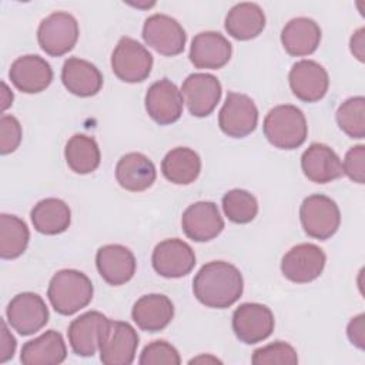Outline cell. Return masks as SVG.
Wrapping results in <instances>:
<instances>
[{"instance_id":"cell-1","label":"cell","mask_w":365,"mask_h":365,"mask_svg":"<svg viewBox=\"0 0 365 365\" xmlns=\"http://www.w3.org/2000/svg\"><path fill=\"white\" fill-rule=\"evenodd\" d=\"M244 279L240 269L225 261L204 264L192 279L195 298L208 308H228L242 295Z\"/></svg>"},{"instance_id":"cell-2","label":"cell","mask_w":365,"mask_h":365,"mask_svg":"<svg viewBox=\"0 0 365 365\" xmlns=\"http://www.w3.org/2000/svg\"><path fill=\"white\" fill-rule=\"evenodd\" d=\"M93 292L91 279L84 272L60 269L50 279L47 297L56 312L73 315L91 302Z\"/></svg>"},{"instance_id":"cell-3","label":"cell","mask_w":365,"mask_h":365,"mask_svg":"<svg viewBox=\"0 0 365 365\" xmlns=\"http://www.w3.org/2000/svg\"><path fill=\"white\" fill-rule=\"evenodd\" d=\"M264 135L279 150L301 147L308 135V125L304 113L291 104L271 108L264 118Z\"/></svg>"},{"instance_id":"cell-4","label":"cell","mask_w":365,"mask_h":365,"mask_svg":"<svg viewBox=\"0 0 365 365\" xmlns=\"http://www.w3.org/2000/svg\"><path fill=\"white\" fill-rule=\"evenodd\" d=\"M299 220L308 237L325 241L338 231L341 212L332 198L324 194H312L304 198L299 207Z\"/></svg>"},{"instance_id":"cell-5","label":"cell","mask_w":365,"mask_h":365,"mask_svg":"<svg viewBox=\"0 0 365 365\" xmlns=\"http://www.w3.org/2000/svg\"><path fill=\"white\" fill-rule=\"evenodd\" d=\"M78 40V23L66 11H54L41 20L37 29V41L41 50L60 57L67 54Z\"/></svg>"},{"instance_id":"cell-6","label":"cell","mask_w":365,"mask_h":365,"mask_svg":"<svg viewBox=\"0 0 365 365\" xmlns=\"http://www.w3.org/2000/svg\"><path fill=\"white\" fill-rule=\"evenodd\" d=\"M137 331L124 321H108L100 344V361L104 365H130L133 364L138 346Z\"/></svg>"},{"instance_id":"cell-7","label":"cell","mask_w":365,"mask_h":365,"mask_svg":"<svg viewBox=\"0 0 365 365\" xmlns=\"http://www.w3.org/2000/svg\"><path fill=\"white\" fill-rule=\"evenodd\" d=\"M113 73L124 83L144 81L153 68L151 53L131 37H121L111 54Z\"/></svg>"},{"instance_id":"cell-8","label":"cell","mask_w":365,"mask_h":365,"mask_svg":"<svg viewBox=\"0 0 365 365\" xmlns=\"http://www.w3.org/2000/svg\"><path fill=\"white\" fill-rule=\"evenodd\" d=\"M258 124V108L247 94L228 91L218 114V125L224 134L242 138L251 134Z\"/></svg>"},{"instance_id":"cell-9","label":"cell","mask_w":365,"mask_h":365,"mask_svg":"<svg viewBox=\"0 0 365 365\" xmlns=\"http://www.w3.org/2000/svg\"><path fill=\"white\" fill-rule=\"evenodd\" d=\"M6 317L14 331L27 336L36 334L48 322V308L38 294L20 292L9 302Z\"/></svg>"},{"instance_id":"cell-10","label":"cell","mask_w":365,"mask_h":365,"mask_svg":"<svg viewBox=\"0 0 365 365\" xmlns=\"http://www.w3.org/2000/svg\"><path fill=\"white\" fill-rule=\"evenodd\" d=\"M327 262V255L315 244L302 242L292 247L281 261L282 275L297 284H307L317 279Z\"/></svg>"},{"instance_id":"cell-11","label":"cell","mask_w":365,"mask_h":365,"mask_svg":"<svg viewBox=\"0 0 365 365\" xmlns=\"http://www.w3.org/2000/svg\"><path fill=\"white\" fill-rule=\"evenodd\" d=\"M275 327L272 311L258 302L241 304L232 314V331L244 344H258L267 339Z\"/></svg>"},{"instance_id":"cell-12","label":"cell","mask_w":365,"mask_h":365,"mask_svg":"<svg viewBox=\"0 0 365 365\" xmlns=\"http://www.w3.org/2000/svg\"><path fill=\"white\" fill-rule=\"evenodd\" d=\"M144 41L163 56H177L182 53L187 34L182 26L171 16L155 13L143 26Z\"/></svg>"},{"instance_id":"cell-13","label":"cell","mask_w":365,"mask_h":365,"mask_svg":"<svg viewBox=\"0 0 365 365\" xmlns=\"http://www.w3.org/2000/svg\"><path fill=\"white\" fill-rule=\"evenodd\" d=\"M220 80L208 73L190 74L181 87L182 100L194 117L210 115L221 98Z\"/></svg>"},{"instance_id":"cell-14","label":"cell","mask_w":365,"mask_h":365,"mask_svg":"<svg viewBox=\"0 0 365 365\" xmlns=\"http://www.w3.org/2000/svg\"><path fill=\"white\" fill-rule=\"evenodd\" d=\"M151 262L158 275L164 278H181L192 271L195 254L185 241L170 238L155 245Z\"/></svg>"},{"instance_id":"cell-15","label":"cell","mask_w":365,"mask_h":365,"mask_svg":"<svg viewBox=\"0 0 365 365\" xmlns=\"http://www.w3.org/2000/svg\"><path fill=\"white\" fill-rule=\"evenodd\" d=\"M292 94L305 103H317L328 91L329 77L327 70L314 60L297 61L288 74Z\"/></svg>"},{"instance_id":"cell-16","label":"cell","mask_w":365,"mask_h":365,"mask_svg":"<svg viewBox=\"0 0 365 365\" xmlns=\"http://www.w3.org/2000/svg\"><path fill=\"white\" fill-rule=\"evenodd\" d=\"M184 234L195 241H211L224 230V220L218 207L211 201H197L185 208L181 217Z\"/></svg>"},{"instance_id":"cell-17","label":"cell","mask_w":365,"mask_h":365,"mask_svg":"<svg viewBox=\"0 0 365 365\" xmlns=\"http://www.w3.org/2000/svg\"><path fill=\"white\" fill-rule=\"evenodd\" d=\"M182 103L181 91L168 78L153 83L145 93V110L160 125L175 123L182 114Z\"/></svg>"},{"instance_id":"cell-18","label":"cell","mask_w":365,"mask_h":365,"mask_svg":"<svg viewBox=\"0 0 365 365\" xmlns=\"http://www.w3.org/2000/svg\"><path fill=\"white\" fill-rule=\"evenodd\" d=\"M14 87L26 94H36L46 90L53 81V68L43 57L26 54L16 58L9 70Z\"/></svg>"},{"instance_id":"cell-19","label":"cell","mask_w":365,"mask_h":365,"mask_svg":"<svg viewBox=\"0 0 365 365\" xmlns=\"http://www.w3.org/2000/svg\"><path fill=\"white\" fill-rule=\"evenodd\" d=\"M96 265L98 274L107 284L118 287L134 277L137 262L134 254L127 247L108 244L97 251Z\"/></svg>"},{"instance_id":"cell-20","label":"cell","mask_w":365,"mask_h":365,"mask_svg":"<svg viewBox=\"0 0 365 365\" xmlns=\"http://www.w3.org/2000/svg\"><path fill=\"white\" fill-rule=\"evenodd\" d=\"M108 321L110 319L98 311H88L73 319L67 329L73 352L78 356H93L98 349L101 334Z\"/></svg>"},{"instance_id":"cell-21","label":"cell","mask_w":365,"mask_h":365,"mask_svg":"<svg viewBox=\"0 0 365 365\" xmlns=\"http://www.w3.org/2000/svg\"><path fill=\"white\" fill-rule=\"evenodd\" d=\"M304 175L317 184H327L344 175L338 154L322 143H312L301 155Z\"/></svg>"},{"instance_id":"cell-22","label":"cell","mask_w":365,"mask_h":365,"mask_svg":"<svg viewBox=\"0 0 365 365\" xmlns=\"http://www.w3.org/2000/svg\"><path fill=\"white\" fill-rule=\"evenodd\" d=\"M231 54V43L217 31L198 33L190 47V60L197 68L218 70L230 61Z\"/></svg>"},{"instance_id":"cell-23","label":"cell","mask_w":365,"mask_h":365,"mask_svg":"<svg viewBox=\"0 0 365 365\" xmlns=\"http://www.w3.org/2000/svg\"><path fill=\"white\" fill-rule=\"evenodd\" d=\"M131 317L140 329L158 332L171 322L174 305L171 299L163 294H147L135 301Z\"/></svg>"},{"instance_id":"cell-24","label":"cell","mask_w":365,"mask_h":365,"mask_svg":"<svg viewBox=\"0 0 365 365\" xmlns=\"http://www.w3.org/2000/svg\"><path fill=\"white\" fill-rule=\"evenodd\" d=\"M155 177V165L141 153H128L115 165L117 182L127 191H145L154 184Z\"/></svg>"},{"instance_id":"cell-25","label":"cell","mask_w":365,"mask_h":365,"mask_svg":"<svg viewBox=\"0 0 365 365\" xmlns=\"http://www.w3.org/2000/svg\"><path fill=\"white\" fill-rule=\"evenodd\" d=\"M61 81L71 94L91 97L101 90L103 74L93 63L78 57H70L63 64Z\"/></svg>"},{"instance_id":"cell-26","label":"cell","mask_w":365,"mask_h":365,"mask_svg":"<svg viewBox=\"0 0 365 365\" xmlns=\"http://www.w3.org/2000/svg\"><path fill=\"white\" fill-rule=\"evenodd\" d=\"M321 41V29L317 21L308 17L289 20L281 31V43L285 51L294 57L312 54Z\"/></svg>"},{"instance_id":"cell-27","label":"cell","mask_w":365,"mask_h":365,"mask_svg":"<svg viewBox=\"0 0 365 365\" xmlns=\"http://www.w3.org/2000/svg\"><path fill=\"white\" fill-rule=\"evenodd\" d=\"M67 358V346L63 335L48 329L40 336L27 341L20 354L23 365H57Z\"/></svg>"},{"instance_id":"cell-28","label":"cell","mask_w":365,"mask_h":365,"mask_svg":"<svg viewBox=\"0 0 365 365\" xmlns=\"http://www.w3.org/2000/svg\"><path fill=\"white\" fill-rule=\"evenodd\" d=\"M265 27V14L255 3H238L225 17L227 33L241 41L255 38Z\"/></svg>"},{"instance_id":"cell-29","label":"cell","mask_w":365,"mask_h":365,"mask_svg":"<svg viewBox=\"0 0 365 365\" xmlns=\"http://www.w3.org/2000/svg\"><path fill=\"white\" fill-rule=\"evenodd\" d=\"M161 171L170 182L188 185L200 175L201 158L192 148L175 147L163 158Z\"/></svg>"},{"instance_id":"cell-30","label":"cell","mask_w":365,"mask_h":365,"mask_svg":"<svg viewBox=\"0 0 365 365\" xmlns=\"http://www.w3.org/2000/svg\"><path fill=\"white\" fill-rule=\"evenodd\" d=\"M30 218L36 231L46 235H57L70 227L71 211L60 198H44L33 207Z\"/></svg>"},{"instance_id":"cell-31","label":"cell","mask_w":365,"mask_h":365,"mask_svg":"<svg viewBox=\"0 0 365 365\" xmlns=\"http://www.w3.org/2000/svg\"><path fill=\"white\" fill-rule=\"evenodd\" d=\"M67 165L76 174H90L100 165L101 154L97 141L86 134H74L66 144Z\"/></svg>"},{"instance_id":"cell-32","label":"cell","mask_w":365,"mask_h":365,"mask_svg":"<svg viewBox=\"0 0 365 365\" xmlns=\"http://www.w3.org/2000/svg\"><path fill=\"white\" fill-rule=\"evenodd\" d=\"M30 240L27 224L10 214L0 215V257L3 259H14L20 257Z\"/></svg>"},{"instance_id":"cell-33","label":"cell","mask_w":365,"mask_h":365,"mask_svg":"<svg viewBox=\"0 0 365 365\" xmlns=\"http://www.w3.org/2000/svg\"><path fill=\"white\" fill-rule=\"evenodd\" d=\"M222 210L231 222L248 224L258 214V202L250 191L234 188L224 194Z\"/></svg>"},{"instance_id":"cell-34","label":"cell","mask_w":365,"mask_h":365,"mask_svg":"<svg viewBox=\"0 0 365 365\" xmlns=\"http://www.w3.org/2000/svg\"><path fill=\"white\" fill-rule=\"evenodd\" d=\"M339 128L351 138L365 137V98L362 96L346 98L336 110Z\"/></svg>"},{"instance_id":"cell-35","label":"cell","mask_w":365,"mask_h":365,"mask_svg":"<svg viewBox=\"0 0 365 365\" xmlns=\"http://www.w3.org/2000/svg\"><path fill=\"white\" fill-rule=\"evenodd\" d=\"M251 362L254 365H295L298 355L294 346L284 341H275L269 345L261 346L254 351Z\"/></svg>"},{"instance_id":"cell-36","label":"cell","mask_w":365,"mask_h":365,"mask_svg":"<svg viewBox=\"0 0 365 365\" xmlns=\"http://www.w3.org/2000/svg\"><path fill=\"white\" fill-rule=\"evenodd\" d=\"M138 362L141 365H158V364L178 365L181 364V358L178 351L171 344H168L167 341L158 339L144 346Z\"/></svg>"},{"instance_id":"cell-37","label":"cell","mask_w":365,"mask_h":365,"mask_svg":"<svg viewBox=\"0 0 365 365\" xmlns=\"http://www.w3.org/2000/svg\"><path fill=\"white\" fill-rule=\"evenodd\" d=\"M23 131L20 121L10 114H3L0 118V153L3 155L16 151L21 143Z\"/></svg>"},{"instance_id":"cell-38","label":"cell","mask_w":365,"mask_h":365,"mask_svg":"<svg viewBox=\"0 0 365 365\" xmlns=\"http://www.w3.org/2000/svg\"><path fill=\"white\" fill-rule=\"evenodd\" d=\"M342 170L344 174H346L348 178L354 182H365V145L358 144L346 151L342 163Z\"/></svg>"},{"instance_id":"cell-39","label":"cell","mask_w":365,"mask_h":365,"mask_svg":"<svg viewBox=\"0 0 365 365\" xmlns=\"http://www.w3.org/2000/svg\"><path fill=\"white\" fill-rule=\"evenodd\" d=\"M346 335L352 345H355L359 349L365 348V315L364 314H359L349 321L346 327Z\"/></svg>"},{"instance_id":"cell-40","label":"cell","mask_w":365,"mask_h":365,"mask_svg":"<svg viewBox=\"0 0 365 365\" xmlns=\"http://www.w3.org/2000/svg\"><path fill=\"white\" fill-rule=\"evenodd\" d=\"M16 352V338L10 334L6 321L0 324V364L7 362L14 356Z\"/></svg>"},{"instance_id":"cell-41","label":"cell","mask_w":365,"mask_h":365,"mask_svg":"<svg viewBox=\"0 0 365 365\" xmlns=\"http://www.w3.org/2000/svg\"><path fill=\"white\" fill-rule=\"evenodd\" d=\"M349 47H351V53L362 63L365 60V29L364 27L358 29L352 34Z\"/></svg>"},{"instance_id":"cell-42","label":"cell","mask_w":365,"mask_h":365,"mask_svg":"<svg viewBox=\"0 0 365 365\" xmlns=\"http://www.w3.org/2000/svg\"><path fill=\"white\" fill-rule=\"evenodd\" d=\"M3 91H1V108L6 110L13 104V93L9 90L6 83H1Z\"/></svg>"},{"instance_id":"cell-43","label":"cell","mask_w":365,"mask_h":365,"mask_svg":"<svg viewBox=\"0 0 365 365\" xmlns=\"http://www.w3.org/2000/svg\"><path fill=\"white\" fill-rule=\"evenodd\" d=\"M218 362V364H221V361L220 359H217V358H212V356H198V358H194V359H191L190 361V364H194V362Z\"/></svg>"}]
</instances>
